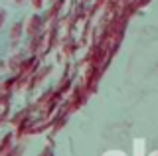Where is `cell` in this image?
Listing matches in <instances>:
<instances>
[{"label":"cell","instance_id":"obj_1","mask_svg":"<svg viewBox=\"0 0 158 156\" xmlns=\"http://www.w3.org/2000/svg\"><path fill=\"white\" fill-rule=\"evenodd\" d=\"M40 26H42V18H40V16H32L30 22H28V34L34 36V34L40 30Z\"/></svg>","mask_w":158,"mask_h":156},{"label":"cell","instance_id":"obj_2","mask_svg":"<svg viewBox=\"0 0 158 156\" xmlns=\"http://www.w3.org/2000/svg\"><path fill=\"white\" fill-rule=\"evenodd\" d=\"M22 28H24V24H20V22H16L12 26V32H10V36H12V40H16V38L22 34Z\"/></svg>","mask_w":158,"mask_h":156},{"label":"cell","instance_id":"obj_3","mask_svg":"<svg viewBox=\"0 0 158 156\" xmlns=\"http://www.w3.org/2000/svg\"><path fill=\"white\" fill-rule=\"evenodd\" d=\"M32 4H34L36 10H42V8H44V0H32Z\"/></svg>","mask_w":158,"mask_h":156},{"label":"cell","instance_id":"obj_4","mask_svg":"<svg viewBox=\"0 0 158 156\" xmlns=\"http://www.w3.org/2000/svg\"><path fill=\"white\" fill-rule=\"evenodd\" d=\"M4 20H6V12H0V26L4 24Z\"/></svg>","mask_w":158,"mask_h":156},{"label":"cell","instance_id":"obj_5","mask_svg":"<svg viewBox=\"0 0 158 156\" xmlns=\"http://www.w3.org/2000/svg\"><path fill=\"white\" fill-rule=\"evenodd\" d=\"M24 2V0H16V4H22Z\"/></svg>","mask_w":158,"mask_h":156}]
</instances>
